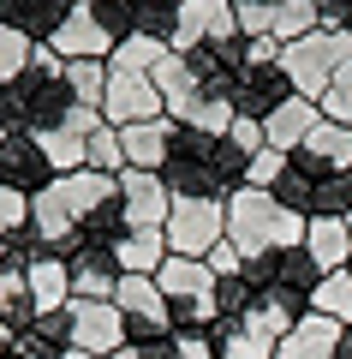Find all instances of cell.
<instances>
[{
  "instance_id": "cell-1",
  "label": "cell",
  "mask_w": 352,
  "mask_h": 359,
  "mask_svg": "<svg viewBox=\"0 0 352 359\" xmlns=\"http://www.w3.org/2000/svg\"><path fill=\"white\" fill-rule=\"evenodd\" d=\"M304 228L311 222L293 216L275 192H257V186H239V192L227 198V240L239 245V257H269L281 245H304Z\"/></svg>"
},
{
  "instance_id": "cell-2",
  "label": "cell",
  "mask_w": 352,
  "mask_h": 359,
  "mask_svg": "<svg viewBox=\"0 0 352 359\" xmlns=\"http://www.w3.org/2000/svg\"><path fill=\"white\" fill-rule=\"evenodd\" d=\"M155 287H162L167 311H174V335L215 323V269L203 257H174L167 252V264L155 269Z\"/></svg>"
},
{
  "instance_id": "cell-3",
  "label": "cell",
  "mask_w": 352,
  "mask_h": 359,
  "mask_svg": "<svg viewBox=\"0 0 352 359\" xmlns=\"http://www.w3.org/2000/svg\"><path fill=\"white\" fill-rule=\"evenodd\" d=\"M18 96H24L30 132H54V126H66V120H72L78 96H72V84H66V60L48 48V42H36L30 72L18 78Z\"/></svg>"
},
{
  "instance_id": "cell-4",
  "label": "cell",
  "mask_w": 352,
  "mask_h": 359,
  "mask_svg": "<svg viewBox=\"0 0 352 359\" xmlns=\"http://www.w3.org/2000/svg\"><path fill=\"white\" fill-rule=\"evenodd\" d=\"M215 144L221 138H209V132H197V126L174 132V156H167V168H162V180H167L174 198H221L227 204L221 174H215Z\"/></svg>"
},
{
  "instance_id": "cell-5",
  "label": "cell",
  "mask_w": 352,
  "mask_h": 359,
  "mask_svg": "<svg viewBox=\"0 0 352 359\" xmlns=\"http://www.w3.org/2000/svg\"><path fill=\"white\" fill-rule=\"evenodd\" d=\"M162 233H167V252L174 257H209L227 240V204L221 198H174Z\"/></svg>"
},
{
  "instance_id": "cell-6",
  "label": "cell",
  "mask_w": 352,
  "mask_h": 359,
  "mask_svg": "<svg viewBox=\"0 0 352 359\" xmlns=\"http://www.w3.org/2000/svg\"><path fill=\"white\" fill-rule=\"evenodd\" d=\"M335 54H340V30H311V36L281 48V72L293 78V90L304 102L323 108V96L335 90Z\"/></svg>"
},
{
  "instance_id": "cell-7",
  "label": "cell",
  "mask_w": 352,
  "mask_h": 359,
  "mask_svg": "<svg viewBox=\"0 0 352 359\" xmlns=\"http://www.w3.org/2000/svg\"><path fill=\"white\" fill-rule=\"evenodd\" d=\"M120 318H126V347H150V341H167L174 335V311H167L155 276H126L120 294H113Z\"/></svg>"
},
{
  "instance_id": "cell-8",
  "label": "cell",
  "mask_w": 352,
  "mask_h": 359,
  "mask_svg": "<svg viewBox=\"0 0 352 359\" xmlns=\"http://www.w3.org/2000/svg\"><path fill=\"white\" fill-rule=\"evenodd\" d=\"M245 276H251V287H275V294L304 299V306H311V294L323 287V264H316L304 245H281V252H269V257H251Z\"/></svg>"
},
{
  "instance_id": "cell-9",
  "label": "cell",
  "mask_w": 352,
  "mask_h": 359,
  "mask_svg": "<svg viewBox=\"0 0 352 359\" xmlns=\"http://www.w3.org/2000/svg\"><path fill=\"white\" fill-rule=\"evenodd\" d=\"M66 269H72V299H113L120 282H126V269H120V252L113 245H90V240H66L60 245Z\"/></svg>"
},
{
  "instance_id": "cell-10",
  "label": "cell",
  "mask_w": 352,
  "mask_h": 359,
  "mask_svg": "<svg viewBox=\"0 0 352 359\" xmlns=\"http://www.w3.org/2000/svg\"><path fill=\"white\" fill-rule=\"evenodd\" d=\"M197 42H239V18H233V0H179V25L167 36V48L185 54Z\"/></svg>"
},
{
  "instance_id": "cell-11",
  "label": "cell",
  "mask_w": 352,
  "mask_h": 359,
  "mask_svg": "<svg viewBox=\"0 0 352 359\" xmlns=\"http://www.w3.org/2000/svg\"><path fill=\"white\" fill-rule=\"evenodd\" d=\"M101 120H108V126H138V120H167V102H162V90H155V78H138V72H108Z\"/></svg>"
},
{
  "instance_id": "cell-12",
  "label": "cell",
  "mask_w": 352,
  "mask_h": 359,
  "mask_svg": "<svg viewBox=\"0 0 352 359\" xmlns=\"http://www.w3.org/2000/svg\"><path fill=\"white\" fill-rule=\"evenodd\" d=\"M72 347H84V353H96V359H113L126 347V318H120V306H113V299H72Z\"/></svg>"
},
{
  "instance_id": "cell-13",
  "label": "cell",
  "mask_w": 352,
  "mask_h": 359,
  "mask_svg": "<svg viewBox=\"0 0 352 359\" xmlns=\"http://www.w3.org/2000/svg\"><path fill=\"white\" fill-rule=\"evenodd\" d=\"M299 90H293V78L281 72V66H245L239 90H233V120H257L263 126L269 114H275L281 102H293Z\"/></svg>"
},
{
  "instance_id": "cell-14",
  "label": "cell",
  "mask_w": 352,
  "mask_h": 359,
  "mask_svg": "<svg viewBox=\"0 0 352 359\" xmlns=\"http://www.w3.org/2000/svg\"><path fill=\"white\" fill-rule=\"evenodd\" d=\"M48 180H54V168L42 162V150H36L30 132H6V138H0V186H6V192L36 198Z\"/></svg>"
},
{
  "instance_id": "cell-15",
  "label": "cell",
  "mask_w": 352,
  "mask_h": 359,
  "mask_svg": "<svg viewBox=\"0 0 352 359\" xmlns=\"http://www.w3.org/2000/svg\"><path fill=\"white\" fill-rule=\"evenodd\" d=\"M120 204H126L132 228H167L174 192H167L162 174H138V168H126V174H120Z\"/></svg>"
},
{
  "instance_id": "cell-16",
  "label": "cell",
  "mask_w": 352,
  "mask_h": 359,
  "mask_svg": "<svg viewBox=\"0 0 352 359\" xmlns=\"http://www.w3.org/2000/svg\"><path fill=\"white\" fill-rule=\"evenodd\" d=\"M304 299H287V294H275V287H257V299H251V311L239 318V330H251L257 341H269V347H281L293 330H299V318H304Z\"/></svg>"
},
{
  "instance_id": "cell-17",
  "label": "cell",
  "mask_w": 352,
  "mask_h": 359,
  "mask_svg": "<svg viewBox=\"0 0 352 359\" xmlns=\"http://www.w3.org/2000/svg\"><path fill=\"white\" fill-rule=\"evenodd\" d=\"M54 54H60V60H108L113 48H120V42L108 36V30H101V18L90 13V6H72V13H66V25L54 30V42H48Z\"/></svg>"
},
{
  "instance_id": "cell-18",
  "label": "cell",
  "mask_w": 352,
  "mask_h": 359,
  "mask_svg": "<svg viewBox=\"0 0 352 359\" xmlns=\"http://www.w3.org/2000/svg\"><path fill=\"white\" fill-rule=\"evenodd\" d=\"M174 132H179V120H138V126H120L126 168H138V174H162L167 156H174Z\"/></svg>"
},
{
  "instance_id": "cell-19",
  "label": "cell",
  "mask_w": 352,
  "mask_h": 359,
  "mask_svg": "<svg viewBox=\"0 0 352 359\" xmlns=\"http://www.w3.org/2000/svg\"><path fill=\"white\" fill-rule=\"evenodd\" d=\"M78 0H0V25L6 30H24L30 42H54V30L66 25Z\"/></svg>"
},
{
  "instance_id": "cell-20",
  "label": "cell",
  "mask_w": 352,
  "mask_h": 359,
  "mask_svg": "<svg viewBox=\"0 0 352 359\" xmlns=\"http://www.w3.org/2000/svg\"><path fill=\"white\" fill-rule=\"evenodd\" d=\"M24 282H30L36 311H60V306H72V269H66L60 252H36V257L24 264Z\"/></svg>"
},
{
  "instance_id": "cell-21",
  "label": "cell",
  "mask_w": 352,
  "mask_h": 359,
  "mask_svg": "<svg viewBox=\"0 0 352 359\" xmlns=\"http://www.w3.org/2000/svg\"><path fill=\"white\" fill-rule=\"evenodd\" d=\"M13 347H18L24 359H60V353H72V306L36 311V323H30Z\"/></svg>"
},
{
  "instance_id": "cell-22",
  "label": "cell",
  "mask_w": 352,
  "mask_h": 359,
  "mask_svg": "<svg viewBox=\"0 0 352 359\" xmlns=\"http://www.w3.org/2000/svg\"><path fill=\"white\" fill-rule=\"evenodd\" d=\"M323 120V108L316 102H304V96H293V102H281L275 114L263 120V138H269V150H281V156H293L304 138H311V126Z\"/></svg>"
},
{
  "instance_id": "cell-23",
  "label": "cell",
  "mask_w": 352,
  "mask_h": 359,
  "mask_svg": "<svg viewBox=\"0 0 352 359\" xmlns=\"http://www.w3.org/2000/svg\"><path fill=\"white\" fill-rule=\"evenodd\" d=\"M335 341H340V323L323 311H304L299 330L275 347V359H335Z\"/></svg>"
},
{
  "instance_id": "cell-24",
  "label": "cell",
  "mask_w": 352,
  "mask_h": 359,
  "mask_svg": "<svg viewBox=\"0 0 352 359\" xmlns=\"http://www.w3.org/2000/svg\"><path fill=\"white\" fill-rule=\"evenodd\" d=\"M304 252L323 264V276H335V269L352 264V228L335 216H311V228H304Z\"/></svg>"
},
{
  "instance_id": "cell-25",
  "label": "cell",
  "mask_w": 352,
  "mask_h": 359,
  "mask_svg": "<svg viewBox=\"0 0 352 359\" xmlns=\"http://www.w3.org/2000/svg\"><path fill=\"white\" fill-rule=\"evenodd\" d=\"M316 180H323V168H316L311 156H287V168H281V180H275V198L293 210V216H304V222H311Z\"/></svg>"
},
{
  "instance_id": "cell-26",
  "label": "cell",
  "mask_w": 352,
  "mask_h": 359,
  "mask_svg": "<svg viewBox=\"0 0 352 359\" xmlns=\"http://www.w3.org/2000/svg\"><path fill=\"white\" fill-rule=\"evenodd\" d=\"M293 156H311L316 168H352V126H340V120H316L311 138H304Z\"/></svg>"
},
{
  "instance_id": "cell-27",
  "label": "cell",
  "mask_w": 352,
  "mask_h": 359,
  "mask_svg": "<svg viewBox=\"0 0 352 359\" xmlns=\"http://www.w3.org/2000/svg\"><path fill=\"white\" fill-rule=\"evenodd\" d=\"M162 264H167V233L162 228H132L120 240V269L126 276H155Z\"/></svg>"
},
{
  "instance_id": "cell-28",
  "label": "cell",
  "mask_w": 352,
  "mask_h": 359,
  "mask_svg": "<svg viewBox=\"0 0 352 359\" xmlns=\"http://www.w3.org/2000/svg\"><path fill=\"white\" fill-rule=\"evenodd\" d=\"M36 138V150H42V162L54 168V180L60 174H78L84 168V132L78 126H54V132H30Z\"/></svg>"
},
{
  "instance_id": "cell-29",
  "label": "cell",
  "mask_w": 352,
  "mask_h": 359,
  "mask_svg": "<svg viewBox=\"0 0 352 359\" xmlns=\"http://www.w3.org/2000/svg\"><path fill=\"white\" fill-rule=\"evenodd\" d=\"M0 323L13 335H24L30 323H36V299H30L24 269H0Z\"/></svg>"
},
{
  "instance_id": "cell-30",
  "label": "cell",
  "mask_w": 352,
  "mask_h": 359,
  "mask_svg": "<svg viewBox=\"0 0 352 359\" xmlns=\"http://www.w3.org/2000/svg\"><path fill=\"white\" fill-rule=\"evenodd\" d=\"M167 54H174V48H167V42H155V36H126L120 48L108 54V72H138V78H150Z\"/></svg>"
},
{
  "instance_id": "cell-31",
  "label": "cell",
  "mask_w": 352,
  "mask_h": 359,
  "mask_svg": "<svg viewBox=\"0 0 352 359\" xmlns=\"http://www.w3.org/2000/svg\"><path fill=\"white\" fill-rule=\"evenodd\" d=\"M311 216L352 222V168H323V180H316V204H311Z\"/></svg>"
},
{
  "instance_id": "cell-32",
  "label": "cell",
  "mask_w": 352,
  "mask_h": 359,
  "mask_svg": "<svg viewBox=\"0 0 352 359\" xmlns=\"http://www.w3.org/2000/svg\"><path fill=\"white\" fill-rule=\"evenodd\" d=\"M84 168H96V174H126V144H120V126H108V120H101L96 132H90L84 138Z\"/></svg>"
},
{
  "instance_id": "cell-33",
  "label": "cell",
  "mask_w": 352,
  "mask_h": 359,
  "mask_svg": "<svg viewBox=\"0 0 352 359\" xmlns=\"http://www.w3.org/2000/svg\"><path fill=\"white\" fill-rule=\"evenodd\" d=\"M66 84H72L78 108H96V114H101V96H108V60H66Z\"/></svg>"
},
{
  "instance_id": "cell-34",
  "label": "cell",
  "mask_w": 352,
  "mask_h": 359,
  "mask_svg": "<svg viewBox=\"0 0 352 359\" xmlns=\"http://www.w3.org/2000/svg\"><path fill=\"white\" fill-rule=\"evenodd\" d=\"M311 311H323V318H335L340 330H352V276H346V269L323 276V287L311 294Z\"/></svg>"
},
{
  "instance_id": "cell-35",
  "label": "cell",
  "mask_w": 352,
  "mask_h": 359,
  "mask_svg": "<svg viewBox=\"0 0 352 359\" xmlns=\"http://www.w3.org/2000/svg\"><path fill=\"white\" fill-rule=\"evenodd\" d=\"M316 30V6L311 0H275V30L269 36L287 48V42H299V36H311Z\"/></svg>"
},
{
  "instance_id": "cell-36",
  "label": "cell",
  "mask_w": 352,
  "mask_h": 359,
  "mask_svg": "<svg viewBox=\"0 0 352 359\" xmlns=\"http://www.w3.org/2000/svg\"><path fill=\"white\" fill-rule=\"evenodd\" d=\"M215 353L221 359H275V347L257 341V335L239 330V323H215Z\"/></svg>"
},
{
  "instance_id": "cell-37",
  "label": "cell",
  "mask_w": 352,
  "mask_h": 359,
  "mask_svg": "<svg viewBox=\"0 0 352 359\" xmlns=\"http://www.w3.org/2000/svg\"><path fill=\"white\" fill-rule=\"evenodd\" d=\"M30 54H36V42H30L24 30L0 25V84H18V78L30 72Z\"/></svg>"
},
{
  "instance_id": "cell-38",
  "label": "cell",
  "mask_w": 352,
  "mask_h": 359,
  "mask_svg": "<svg viewBox=\"0 0 352 359\" xmlns=\"http://www.w3.org/2000/svg\"><path fill=\"white\" fill-rule=\"evenodd\" d=\"M281 168H287V156H281V150H269V144H263V150L251 156V174H245V186H257V192H275Z\"/></svg>"
},
{
  "instance_id": "cell-39",
  "label": "cell",
  "mask_w": 352,
  "mask_h": 359,
  "mask_svg": "<svg viewBox=\"0 0 352 359\" xmlns=\"http://www.w3.org/2000/svg\"><path fill=\"white\" fill-rule=\"evenodd\" d=\"M0 233H30V198L0 186Z\"/></svg>"
},
{
  "instance_id": "cell-40",
  "label": "cell",
  "mask_w": 352,
  "mask_h": 359,
  "mask_svg": "<svg viewBox=\"0 0 352 359\" xmlns=\"http://www.w3.org/2000/svg\"><path fill=\"white\" fill-rule=\"evenodd\" d=\"M0 132H30V114H24L18 84H0Z\"/></svg>"
},
{
  "instance_id": "cell-41",
  "label": "cell",
  "mask_w": 352,
  "mask_h": 359,
  "mask_svg": "<svg viewBox=\"0 0 352 359\" xmlns=\"http://www.w3.org/2000/svg\"><path fill=\"white\" fill-rule=\"evenodd\" d=\"M316 30H352V0H311Z\"/></svg>"
},
{
  "instance_id": "cell-42",
  "label": "cell",
  "mask_w": 352,
  "mask_h": 359,
  "mask_svg": "<svg viewBox=\"0 0 352 359\" xmlns=\"http://www.w3.org/2000/svg\"><path fill=\"white\" fill-rule=\"evenodd\" d=\"M203 264H209V269H215V282H221V276H239V269H245V257H239V245H233V240H221L209 257H203Z\"/></svg>"
},
{
  "instance_id": "cell-43",
  "label": "cell",
  "mask_w": 352,
  "mask_h": 359,
  "mask_svg": "<svg viewBox=\"0 0 352 359\" xmlns=\"http://www.w3.org/2000/svg\"><path fill=\"white\" fill-rule=\"evenodd\" d=\"M227 138H233V144H239V150L245 156H257V150H263V126H257V120H233V126H227Z\"/></svg>"
},
{
  "instance_id": "cell-44",
  "label": "cell",
  "mask_w": 352,
  "mask_h": 359,
  "mask_svg": "<svg viewBox=\"0 0 352 359\" xmlns=\"http://www.w3.org/2000/svg\"><path fill=\"white\" fill-rule=\"evenodd\" d=\"M245 66H281V42L275 36H251L245 42Z\"/></svg>"
},
{
  "instance_id": "cell-45",
  "label": "cell",
  "mask_w": 352,
  "mask_h": 359,
  "mask_svg": "<svg viewBox=\"0 0 352 359\" xmlns=\"http://www.w3.org/2000/svg\"><path fill=\"white\" fill-rule=\"evenodd\" d=\"M335 359H352V330H340V341H335Z\"/></svg>"
},
{
  "instance_id": "cell-46",
  "label": "cell",
  "mask_w": 352,
  "mask_h": 359,
  "mask_svg": "<svg viewBox=\"0 0 352 359\" xmlns=\"http://www.w3.org/2000/svg\"><path fill=\"white\" fill-rule=\"evenodd\" d=\"M13 341H18V335L6 330V323H0V353H13Z\"/></svg>"
},
{
  "instance_id": "cell-47",
  "label": "cell",
  "mask_w": 352,
  "mask_h": 359,
  "mask_svg": "<svg viewBox=\"0 0 352 359\" xmlns=\"http://www.w3.org/2000/svg\"><path fill=\"white\" fill-rule=\"evenodd\" d=\"M60 359H96V353H84V347H72V353H60Z\"/></svg>"
},
{
  "instance_id": "cell-48",
  "label": "cell",
  "mask_w": 352,
  "mask_h": 359,
  "mask_svg": "<svg viewBox=\"0 0 352 359\" xmlns=\"http://www.w3.org/2000/svg\"><path fill=\"white\" fill-rule=\"evenodd\" d=\"M233 6H269V0H233Z\"/></svg>"
},
{
  "instance_id": "cell-49",
  "label": "cell",
  "mask_w": 352,
  "mask_h": 359,
  "mask_svg": "<svg viewBox=\"0 0 352 359\" xmlns=\"http://www.w3.org/2000/svg\"><path fill=\"white\" fill-rule=\"evenodd\" d=\"M113 359H138V353H132V347H120V353H113Z\"/></svg>"
},
{
  "instance_id": "cell-50",
  "label": "cell",
  "mask_w": 352,
  "mask_h": 359,
  "mask_svg": "<svg viewBox=\"0 0 352 359\" xmlns=\"http://www.w3.org/2000/svg\"><path fill=\"white\" fill-rule=\"evenodd\" d=\"M0 359H24V353H18V347H13V353H0Z\"/></svg>"
},
{
  "instance_id": "cell-51",
  "label": "cell",
  "mask_w": 352,
  "mask_h": 359,
  "mask_svg": "<svg viewBox=\"0 0 352 359\" xmlns=\"http://www.w3.org/2000/svg\"><path fill=\"white\" fill-rule=\"evenodd\" d=\"M346 276H352V264H346Z\"/></svg>"
},
{
  "instance_id": "cell-52",
  "label": "cell",
  "mask_w": 352,
  "mask_h": 359,
  "mask_svg": "<svg viewBox=\"0 0 352 359\" xmlns=\"http://www.w3.org/2000/svg\"><path fill=\"white\" fill-rule=\"evenodd\" d=\"M0 138H6V132H0Z\"/></svg>"
},
{
  "instance_id": "cell-53",
  "label": "cell",
  "mask_w": 352,
  "mask_h": 359,
  "mask_svg": "<svg viewBox=\"0 0 352 359\" xmlns=\"http://www.w3.org/2000/svg\"><path fill=\"white\" fill-rule=\"evenodd\" d=\"M78 6H84V0H78Z\"/></svg>"
},
{
  "instance_id": "cell-54",
  "label": "cell",
  "mask_w": 352,
  "mask_h": 359,
  "mask_svg": "<svg viewBox=\"0 0 352 359\" xmlns=\"http://www.w3.org/2000/svg\"><path fill=\"white\" fill-rule=\"evenodd\" d=\"M346 228H352V222H346Z\"/></svg>"
}]
</instances>
